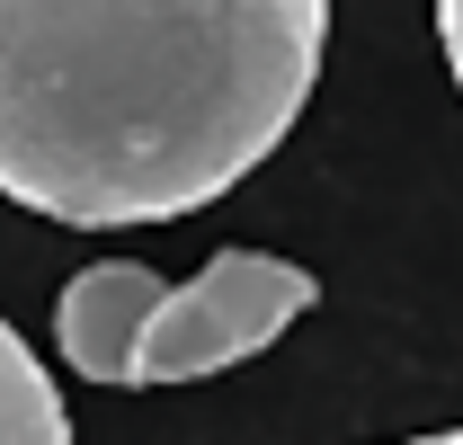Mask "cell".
I'll list each match as a JSON object with an SVG mask.
<instances>
[{"label":"cell","mask_w":463,"mask_h":445,"mask_svg":"<svg viewBox=\"0 0 463 445\" xmlns=\"http://www.w3.org/2000/svg\"><path fill=\"white\" fill-rule=\"evenodd\" d=\"M330 0H0V196L71 232L232 196L321 80Z\"/></svg>","instance_id":"6da1fadb"},{"label":"cell","mask_w":463,"mask_h":445,"mask_svg":"<svg viewBox=\"0 0 463 445\" xmlns=\"http://www.w3.org/2000/svg\"><path fill=\"white\" fill-rule=\"evenodd\" d=\"M312 268H294L277 250H214L187 285H170L152 303V321L134 338V374L125 392H152V383H205L241 356L277 347V338L312 312Z\"/></svg>","instance_id":"7a4b0ae2"},{"label":"cell","mask_w":463,"mask_h":445,"mask_svg":"<svg viewBox=\"0 0 463 445\" xmlns=\"http://www.w3.org/2000/svg\"><path fill=\"white\" fill-rule=\"evenodd\" d=\"M161 294H170V285L152 277L143 259H99V268H80V277L62 285V303H54L62 365H71L80 383H125V374H134V338H143V321H152Z\"/></svg>","instance_id":"3957f363"},{"label":"cell","mask_w":463,"mask_h":445,"mask_svg":"<svg viewBox=\"0 0 463 445\" xmlns=\"http://www.w3.org/2000/svg\"><path fill=\"white\" fill-rule=\"evenodd\" d=\"M0 445H71L54 374L36 365V347L0 321Z\"/></svg>","instance_id":"277c9868"},{"label":"cell","mask_w":463,"mask_h":445,"mask_svg":"<svg viewBox=\"0 0 463 445\" xmlns=\"http://www.w3.org/2000/svg\"><path fill=\"white\" fill-rule=\"evenodd\" d=\"M437 45H446V71L463 90V0H437Z\"/></svg>","instance_id":"5b68a950"},{"label":"cell","mask_w":463,"mask_h":445,"mask_svg":"<svg viewBox=\"0 0 463 445\" xmlns=\"http://www.w3.org/2000/svg\"><path fill=\"white\" fill-rule=\"evenodd\" d=\"M402 445H463V428H437V437H402Z\"/></svg>","instance_id":"8992f818"}]
</instances>
